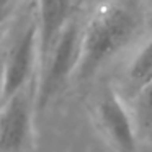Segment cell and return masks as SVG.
Wrapping results in <instances>:
<instances>
[{
  "label": "cell",
  "mask_w": 152,
  "mask_h": 152,
  "mask_svg": "<svg viewBox=\"0 0 152 152\" xmlns=\"http://www.w3.org/2000/svg\"><path fill=\"white\" fill-rule=\"evenodd\" d=\"M151 2H152V0H151Z\"/></svg>",
  "instance_id": "30bf717a"
},
{
  "label": "cell",
  "mask_w": 152,
  "mask_h": 152,
  "mask_svg": "<svg viewBox=\"0 0 152 152\" xmlns=\"http://www.w3.org/2000/svg\"><path fill=\"white\" fill-rule=\"evenodd\" d=\"M152 82V36L147 43L137 51L132 62L126 70V92L131 95V100L142 92Z\"/></svg>",
  "instance_id": "52a82bcc"
},
{
  "label": "cell",
  "mask_w": 152,
  "mask_h": 152,
  "mask_svg": "<svg viewBox=\"0 0 152 152\" xmlns=\"http://www.w3.org/2000/svg\"><path fill=\"white\" fill-rule=\"evenodd\" d=\"M82 34L77 21L74 20L59 38L48 61L38 70L36 85V110H43L62 90L72 77L77 75L82 57Z\"/></svg>",
  "instance_id": "7a4b0ae2"
},
{
  "label": "cell",
  "mask_w": 152,
  "mask_h": 152,
  "mask_svg": "<svg viewBox=\"0 0 152 152\" xmlns=\"http://www.w3.org/2000/svg\"><path fill=\"white\" fill-rule=\"evenodd\" d=\"M13 0H2V8H4V15H7L8 8H10V4Z\"/></svg>",
  "instance_id": "9c48e42d"
},
{
  "label": "cell",
  "mask_w": 152,
  "mask_h": 152,
  "mask_svg": "<svg viewBox=\"0 0 152 152\" xmlns=\"http://www.w3.org/2000/svg\"><path fill=\"white\" fill-rule=\"evenodd\" d=\"M132 102H134L132 113H134L139 134L142 132L145 134L152 129V82L139 95H136Z\"/></svg>",
  "instance_id": "ba28073f"
},
{
  "label": "cell",
  "mask_w": 152,
  "mask_h": 152,
  "mask_svg": "<svg viewBox=\"0 0 152 152\" xmlns=\"http://www.w3.org/2000/svg\"><path fill=\"white\" fill-rule=\"evenodd\" d=\"M95 118L103 137L115 152H139V129L134 113L111 87L102 90L95 103Z\"/></svg>",
  "instance_id": "3957f363"
},
{
  "label": "cell",
  "mask_w": 152,
  "mask_h": 152,
  "mask_svg": "<svg viewBox=\"0 0 152 152\" xmlns=\"http://www.w3.org/2000/svg\"><path fill=\"white\" fill-rule=\"evenodd\" d=\"M36 67L39 69V38L36 21H30L13 38L4 56L2 103L28 88Z\"/></svg>",
  "instance_id": "277c9868"
},
{
  "label": "cell",
  "mask_w": 152,
  "mask_h": 152,
  "mask_svg": "<svg viewBox=\"0 0 152 152\" xmlns=\"http://www.w3.org/2000/svg\"><path fill=\"white\" fill-rule=\"evenodd\" d=\"M36 110V96L28 88L21 90L2 103L0 118V147L2 152H21L31 137L33 111Z\"/></svg>",
  "instance_id": "5b68a950"
},
{
  "label": "cell",
  "mask_w": 152,
  "mask_h": 152,
  "mask_svg": "<svg viewBox=\"0 0 152 152\" xmlns=\"http://www.w3.org/2000/svg\"><path fill=\"white\" fill-rule=\"evenodd\" d=\"M144 23L141 0H111L88 20L82 34V57L75 79H92L110 59L123 51Z\"/></svg>",
  "instance_id": "6da1fadb"
},
{
  "label": "cell",
  "mask_w": 152,
  "mask_h": 152,
  "mask_svg": "<svg viewBox=\"0 0 152 152\" xmlns=\"http://www.w3.org/2000/svg\"><path fill=\"white\" fill-rule=\"evenodd\" d=\"M74 0H38V38H39V69L53 53L59 38L72 23ZM38 69V70H39Z\"/></svg>",
  "instance_id": "8992f818"
}]
</instances>
